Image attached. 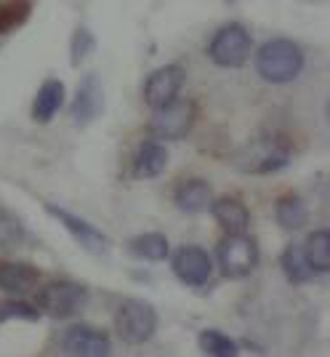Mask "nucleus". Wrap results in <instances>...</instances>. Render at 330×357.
Returning a JSON list of instances; mask_svg holds the SVG:
<instances>
[{
  "label": "nucleus",
  "instance_id": "423d86ee",
  "mask_svg": "<svg viewBox=\"0 0 330 357\" xmlns=\"http://www.w3.org/2000/svg\"><path fill=\"white\" fill-rule=\"evenodd\" d=\"M197 120V105L189 99H173L171 105L157 107L155 115L147 123L150 136L160 139V142H179L184 136H189L192 126Z\"/></svg>",
  "mask_w": 330,
  "mask_h": 357
},
{
  "label": "nucleus",
  "instance_id": "39448f33",
  "mask_svg": "<svg viewBox=\"0 0 330 357\" xmlns=\"http://www.w3.org/2000/svg\"><path fill=\"white\" fill-rule=\"evenodd\" d=\"M208 56L216 67L224 70H240L251 56V32L240 22H229L210 38Z\"/></svg>",
  "mask_w": 330,
  "mask_h": 357
},
{
  "label": "nucleus",
  "instance_id": "dca6fc26",
  "mask_svg": "<svg viewBox=\"0 0 330 357\" xmlns=\"http://www.w3.org/2000/svg\"><path fill=\"white\" fill-rule=\"evenodd\" d=\"M168 165V152L157 139L141 142V147L136 149L134 163H131V176L134 178H155L160 176Z\"/></svg>",
  "mask_w": 330,
  "mask_h": 357
},
{
  "label": "nucleus",
  "instance_id": "f03ea898",
  "mask_svg": "<svg viewBox=\"0 0 330 357\" xmlns=\"http://www.w3.org/2000/svg\"><path fill=\"white\" fill-rule=\"evenodd\" d=\"M88 304V288L72 280H54L43 285L35 296V307L51 320H70Z\"/></svg>",
  "mask_w": 330,
  "mask_h": 357
},
{
  "label": "nucleus",
  "instance_id": "6ab92c4d",
  "mask_svg": "<svg viewBox=\"0 0 330 357\" xmlns=\"http://www.w3.org/2000/svg\"><path fill=\"white\" fill-rule=\"evenodd\" d=\"M274 219L288 232H299V229L306 227L309 208H306V203L301 200L299 195H283L277 200V206H274Z\"/></svg>",
  "mask_w": 330,
  "mask_h": 357
},
{
  "label": "nucleus",
  "instance_id": "412c9836",
  "mask_svg": "<svg viewBox=\"0 0 330 357\" xmlns=\"http://www.w3.org/2000/svg\"><path fill=\"white\" fill-rule=\"evenodd\" d=\"M301 251L306 256L309 267L315 269V275H325L330 269V232L328 229H315L306 238Z\"/></svg>",
  "mask_w": 330,
  "mask_h": 357
},
{
  "label": "nucleus",
  "instance_id": "0eeeda50",
  "mask_svg": "<svg viewBox=\"0 0 330 357\" xmlns=\"http://www.w3.org/2000/svg\"><path fill=\"white\" fill-rule=\"evenodd\" d=\"M45 213H51L72 235V240H75L77 245L83 251H88L91 256H104L109 251V238H107L99 227H93L91 222L80 219V216L70 213V211L59 208V206H54V203H45Z\"/></svg>",
  "mask_w": 330,
  "mask_h": 357
},
{
  "label": "nucleus",
  "instance_id": "a211bd4d",
  "mask_svg": "<svg viewBox=\"0 0 330 357\" xmlns=\"http://www.w3.org/2000/svg\"><path fill=\"white\" fill-rule=\"evenodd\" d=\"M128 253L141 261H165L171 256V245L163 232H144L128 240Z\"/></svg>",
  "mask_w": 330,
  "mask_h": 357
},
{
  "label": "nucleus",
  "instance_id": "5701e85b",
  "mask_svg": "<svg viewBox=\"0 0 330 357\" xmlns=\"http://www.w3.org/2000/svg\"><path fill=\"white\" fill-rule=\"evenodd\" d=\"M27 238L24 224L8 208H0V251H14Z\"/></svg>",
  "mask_w": 330,
  "mask_h": 357
},
{
  "label": "nucleus",
  "instance_id": "9d476101",
  "mask_svg": "<svg viewBox=\"0 0 330 357\" xmlns=\"http://www.w3.org/2000/svg\"><path fill=\"white\" fill-rule=\"evenodd\" d=\"M72 123L77 128H86L93 120L102 118L104 112V91H102V80L96 73H86L77 83L75 102H72Z\"/></svg>",
  "mask_w": 330,
  "mask_h": 357
},
{
  "label": "nucleus",
  "instance_id": "a878e982",
  "mask_svg": "<svg viewBox=\"0 0 330 357\" xmlns=\"http://www.w3.org/2000/svg\"><path fill=\"white\" fill-rule=\"evenodd\" d=\"M96 48V38L88 27H77L75 35H72V43H70V64L72 67H80L83 61L88 59Z\"/></svg>",
  "mask_w": 330,
  "mask_h": 357
},
{
  "label": "nucleus",
  "instance_id": "f8f14e48",
  "mask_svg": "<svg viewBox=\"0 0 330 357\" xmlns=\"http://www.w3.org/2000/svg\"><path fill=\"white\" fill-rule=\"evenodd\" d=\"M290 163V155L288 149L277 147L274 142H256L248 147L245 158L240 160V171L245 174H274V171H283L285 165Z\"/></svg>",
  "mask_w": 330,
  "mask_h": 357
},
{
  "label": "nucleus",
  "instance_id": "f257e3e1",
  "mask_svg": "<svg viewBox=\"0 0 330 357\" xmlns=\"http://www.w3.org/2000/svg\"><path fill=\"white\" fill-rule=\"evenodd\" d=\"M304 51L299 43L288 40V38H274L258 48L256 54V73L261 75L267 83L274 86H285L293 83L304 70Z\"/></svg>",
  "mask_w": 330,
  "mask_h": 357
},
{
  "label": "nucleus",
  "instance_id": "aec40b11",
  "mask_svg": "<svg viewBox=\"0 0 330 357\" xmlns=\"http://www.w3.org/2000/svg\"><path fill=\"white\" fill-rule=\"evenodd\" d=\"M280 264H283V275L288 278V283L306 285L309 280H315V269L309 267V261H306V256L301 251V245H296V243L285 245V251L280 256Z\"/></svg>",
  "mask_w": 330,
  "mask_h": 357
},
{
  "label": "nucleus",
  "instance_id": "7ed1b4c3",
  "mask_svg": "<svg viewBox=\"0 0 330 357\" xmlns=\"http://www.w3.org/2000/svg\"><path fill=\"white\" fill-rule=\"evenodd\" d=\"M157 331V310L150 301L141 298H125L115 312V333L125 344L150 342Z\"/></svg>",
  "mask_w": 330,
  "mask_h": 357
},
{
  "label": "nucleus",
  "instance_id": "f3484780",
  "mask_svg": "<svg viewBox=\"0 0 330 357\" xmlns=\"http://www.w3.org/2000/svg\"><path fill=\"white\" fill-rule=\"evenodd\" d=\"M64 105V83L56 80V77H51V80H45L43 86L38 89L35 93V102H32V120L35 123H51V120L56 118V112L61 109Z\"/></svg>",
  "mask_w": 330,
  "mask_h": 357
},
{
  "label": "nucleus",
  "instance_id": "2eb2a0df",
  "mask_svg": "<svg viewBox=\"0 0 330 357\" xmlns=\"http://www.w3.org/2000/svg\"><path fill=\"white\" fill-rule=\"evenodd\" d=\"M210 200H213V190H210V184L205 178H187V181H181L179 187H176V192H173L176 208L189 213V216L203 213L210 206Z\"/></svg>",
  "mask_w": 330,
  "mask_h": 357
},
{
  "label": "nucleus",
  "instance_id": "9b49d317",
  "mask_svg": "<svg viewBox=\"0 0 330 357\" xmlns=\"http://www.w3.org/2000/svg\"><path fill=\"white\" fill-rule=\"evenodd\" d=\"M171 269L176 275V280L189 288H200V285L208 283L210 278V256L205 253V248L200 245H181L179 251L173 253L171 259Z\"/></svg>",
  "mask_w": 330,
  "mask_h": 357
},
{
  "label": "nucleus",
  "instance_id": "4be33fe9",
  "mask_svg": "<svg viewBox=\"0 0 330 357\" xmlns=\"http://www.w3.org/2000/svg\"><path fill=\"white\" fill-rule=\"evenodd\" d=\"M197 344H200V352H203V355H210V357H235L237 352H240L237 344L232 342L226 333L216 331V328L203 331V333L197 336Z\"/></svg>",
  "mask_w": 330,
  "mask_h": 357
},
{
  "label": "nucleus",
  "instance_id": "ddd939ff",
  "mask_svg": "<svg viewBox=\"0 0 330 357\" xmlns=\"http://www.w3.org/2000/svg\"><path fill=\"white\" fill-rule=\"evenodd\" d=\"M208 211L226 235H240V232H245L251 227V211H248V206L242 200H237V197H232V195L213 197Z\"/></svg>",
  "mask_w": 330,
  "mask_h": 357
},
{
  "label": "nucleus",
  "instance_id": "393cba45",
  "mask_svg": "<svg viewBox=\"0 0 330 357\" xmlns=\"http://www.w3.org/2000/svg\"><path fill=\"white\" fill-rule=\"evenodd\" d=\"M11 320H24V323H38L40 310L27 301H3L0 304V323H11Z\"/></svg>",
  "mask_w": 330,
  "mask_h": 357
},
{
  "label": "nucleus",
  "instance_id": "1a4fd4ad",
  "mask_svg": "<svg viewBox=\"0 0 330 357\" xmlns=\"http://www.w3.org/2000/svg\"><path fill=\"white\" fill-rule=\"evenodd\" d=\"M61 352L72 357H107L112 352V342L104 331L88 326V323H77L64 331Z\"/></svg>",
  "mask_w": 330,
  "mask_h": 357
},
{
  "label": "nucleus",
  "instance_id": "6e6552de",
  "mask_svg": "<svg viewBox=\"0 0 330 357\" xmlns=\"http://www.w3.org/2000/svg\"><path fill=\"white\" fill-rule=\"evenodd\" d=\"M184 80H187V70L181 64H165L160 70L150 73V77L144 80V89H141L147 107L157 109V107H165L173 99H179Z\"/></svg>",
  "mask_w": 330,
  "mask_h": 357
},
{
  "label": "nucleus",
  "instance_id": "20e7f679",
  "mask_svg": "<svg viewBox=\"0 0 330 357\" xmlns=\"http://www.w3.org/2000/svg\"><path fill=\"white\" fill-rule=\"evenodd\" d=\"M216 259H219V269L226 280H242L258 267L261 251H258V243L253 238L240 232V235H226L219 243Z\"/></svg>",
  "mask_w": 330,
  "mask_h": 357
},
{
  "label": "nucleus",
  "instance_id": "b1692460",
  "mask_svg": "<svg viewBox=\"0 0 330 357\" xmlns=\"http://www.w3.org/2000/svg\"><path fill=\"white\" fill-rule=\"evenodd\" d=\"M30 19V3L14 0V3H0V32H14Z\"/></svg>",
  "mask_w": 330,
  "mask_h": 357
},
{
  "label": "nucleus",
  "instance_id": "4468645a",
  "mask_svg": "<svg viewBox=\"0 0 330 357\" xmlns=\"http://www.w3.org/2000/svg\"><path fill=\"white\" fill-rule=\"evenodd\" d=\"M40 280V272L27 261H0V291L11 296H24Z\"/></svg>",
  "mask_w": 330,
  "mask_h": 357
}]
</instances>
